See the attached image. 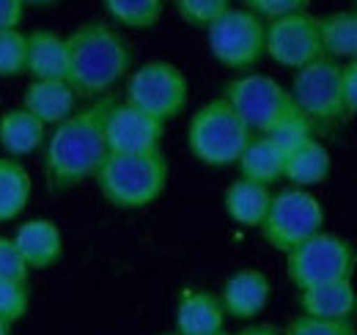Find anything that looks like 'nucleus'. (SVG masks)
Instances as JSON below:
<instances>
[{
  "label": "nucleus",
  "instance_id": "obj_3",
  "mask_svg": "<svg viewBox=\"0 0 357 335\" xmlns=\"http://www.w3.org/2000/svg\"><path fill=\"white\" fill-rule=\"evenodd\" d=\"M96 187L116 209H143L168 184V157L162 149L146 154H107L96 170Z\"/></svg>",
  "mask_w": 357,
  "mask_h": 335
},
{
  "label": "nucleus",
  "instance_id": "obj_38",
  "mask_svg": "<svg viewBox=\"0 0 357 335\" xmlns=\"http://www.w3.org/2000/svg\"><path fill=\"white\" fill-rule=\"evenodd\" d=\"M218 335H231V333H225V330H223V333H218Z\"/></svg>",
  "mask_w": 357,
  "mask_h": 335
},
{
  "label": "nucleus",
  "instance_id": "obj_1",
  "mask_svg": "<svg viewBox=\"0 0 357 335\" xmlns=\"http://www.w3.org/2000/svg\"><path fill=\"white\" fill-rule=\"evenodd\" d=\"M113 102V96H102L89 107L75 110L52 129L45 146V173L52 190H72L96 176L99 165L110 154L105 140V119Z\"/></svg>",
  "mask_w": 357,
  "mask_h": 335
},
{
  "label": "nucleus",
  "instance_id": "obj_37",
  "mask_svg": "<svg viewBox=\"0 0 357 335\" xmlns=\"http://www.w3.org/2000/svg\"><path fill=\"white\" fill-rule=\"evenodd\" d=\"M0 335H11V325L3 322V319H0Z\"/></svg>",
  "mask_w": 357,
  "mask_h": 335
},
{
  "label": "nucleus",
  "instance_id": "obj_20",
  "mask_svg": "<svg viewBox=\"0 0 357 335\" xmlns=\"http://www.w3.org/2000/svg\"><path fill=\"white\" fill-rule=\"evenodd\" d=\"M330 170H333V157H330L327 146L313 137L305 146H300L297 151L286 154L283 179L291 181V187L308 190V187H316V184L327 181Z\"/></svg>",
  "mask_w": 357,
  "mask_h": 335
},
{
  "label": "nucleus",
  "instance_id": "obj_22",
  "mask_svg": "<svg viewBox=\"0 0 357 335\" xmlns=\"http://www.w3.org/2000/svg\"><path fill=\"white\" fill-rule=\"evenodd\" d=\"M283 163H286L283 151H278L264 135H253L242 157L236 160V168L242 179L269 187L272 181L283 179Z\"/></svg>",
  "mask_w": 357,
  "mask_h": 335
},
{
  "label": "nucleus",
  "instance_id": "obj_13",
  "mask_svg": "<svg viewBox=\"0 0 357 335\" xmlns=\"http://www.w3.org/2000/svg\"><path fill=\"white\" fill-rule=\"evenodd\" d=\"M272 294V283L261 269H239L234 272L223 283L220 292V305H223L225 316L239 319V322H250L256 319L269 302Z\"/></svg>",
  "mask_w": 357,
  "mask_h": 335
},
{
  "label": "nucleus",
  "instance_id": "obj_12",
  "mask_svg": "<svg viewBox=\"0 0 357 335\" xmlns=\"http://www.w3.org/2000/svg\"><path fill=\"white\" fill-rule=\"evenodd\" d=\"M165 124L130 102H113L105 119V140L110 154H146L157 151Z\"/></svg>",
  "mask_w": 357,
  "mask_h": 335
},
{
  "label": "nucleus",
  "instance_id": "obj_14",
  "mask_svg": "<svg viewBox=\"0 0 357 335\" xmlns=\"http://www.w3.org/2000/svg\"><path fill=\"white\" fill-rule=\"evenodd\" d=\"M303 316L327 319V322H352L357 313V289L352 278L327 281L300 292Z\"/></svg>",
  "mask_w": 357,
  "mask_h": 335
},
{
  "label": "nucleus",
  "instance_id": "obj_29",
  "mask_svg": "<svg viewBox=\"0 0 357 335\" xmlns=\"http://www.w3.org/2000/svg\"><path fill=\"white\" fill-rule=\"evenodd\" d=\"M31 308V294L28 283L20 281H0V319L8 325H17L20 319H25Z\"/></svg>",
  "mask_w": 357,
  "mask_h": 335
},
{
  "label": "nucleus",
  "instance_id": "obj_27",
  "mask_svg": "<svg viewBox=\"0 0 357 335\" xmlns=\"http://www.w3.org/2000/svg\"><path fill=\"white\" fill-rule=\"evenodd\" d=\"M28 39L20 28L0 31V77H17L25 72Z\"/></svg>",
  "mask_w": 357,
  "mask_h": 335
},
{
  "label": "nucleus",
  "instance_id": "obj_32",
  "mask_svg": "<svg viewBox=\"0 0 357 335\" xmlns=\"http://www.w3.org/2000/svg\"><path fill=\"white\" fill-rule=\"evenodd\" d=\"M308 3L311 0H245L248 11H253L259 20H269V22L289 17V14L308 11Z\"/></svg>",
  "mask_w": 357,
  "mask_h": 335
},
{
  "label": "nucleus",
  "instance_id": "obj_34",
  "mask_svg": "<svg viewBox=\"0 0 357 335\" xmlns=\"http://www.w3.org/2000/svg\"><path fill=\"white\" fill-rule=\"evenodd\" d=\"M22 14H25V3L22 0H0V31L20 28Z\"/></svg>",
  "mask_w": 357,
  "mask_h": 335
},
{
  "label": "nucleus",
  "instance_id": "obj_35",
  "mask_svg": "<svg viewBox=\"0 0 357 335\" xmlns=\"http://www.w3.org/2000/svg\"><path fill=\"white\" fill-rule=\"evenodd\" d=\"M236 335H283V330H278L272 325H250V327L239 330Z\"/></svg>",
  "mask_w": 357,
  "mask_h": 335
},
{
  "label": "nucleus",
  "instance_id": "obj_24",
  "mask_svg": "<svg viewBox=\"0 0 357 335\" xmlns=\"http://www.w3.org/2000/svg\"><path fill=\"white\" fill-rule=\"evenodd\" d=\"M31 173L14 157H0V223L20 217L31 201Z\"/></svg>",
  "mask_w": 357,
  "mask_h": 335
},
{
  "label": "nucleus",
  "instance_id": "obj_17",
  "mask_svg": "<svg viewBox=\"0 0 357 335\" xmlns=\"http://www.w3.org/2000/svg\"><path fill=\"white\" fill-rule=\"evenodd\" d=\"M22 107L45 126H58L77 110V94L69 80H33L25 88Z\"/></svg>",
  "mask_w": 357,
  "mask_h": 335
},
{
  "label": "nucleus",
  "instance_id": "obj_10",
  "mask_svg": "<svg viewBox=\"0 0 357 335\" xmlns=\"http://www.w3.org/2000/svg\"><path fill=\"white\" fill-rule=\"evenodd\" d=\"M267 22L248 8H228L218 22L206 28V44L218 64L225 69H253L264 58Z\"/></svg>",
  "mask_w": 357,
  "mask_h": 335
},
{
  "label": "nucleus",
  "instance_id": "obj_8",
  "mask_svg": "<svg viewBox=\"0 0 357 335\" xmlns=\"http://www.w3.org/2000/svg\"><path fill=\"white\" fill-rule=\"evenodd\" d=\"M187 99H190V83L176 64L149 61L130 72L124 102L160 119L162 124L184 113Z\"/></svg>",
  "mask_w": 357,
  "mask_h": 335
},
{
  "label": "nucleus",
  "instance_id": "obj_31",
  "mask_svg": "<svg viewBox=\"0 0 357 335\" xmlns=\"http://www.w3.org/2000/svg\"><path fill=\"white\" fill-rule=\"evenodd\" d=\"M28 264L25 258L20 255L17 245L11 237H0V281H20V283H28Z\"/></svg>",
  "mask_w": 357,
  "mask_h": 335
},
{
  "label": "nucleus",
  "instance_id": "obj_36",
  "mask_svg": "<svg viewBox=\"0 0 357 335\" xmlns=\"http://www.w3.org/2000/svg\"><path fill=\"white\" fill-rule=\"evenodd\" d=\"M25 6H50V3H58V0H22Z\"/></svg>",
  "mask_w": 357,
  "mask_h": 335
},
{
  "label": "nucleus",
  "instance_id": "obj_28",
  "mask_svg": "<svg viewBox=\"0 0 357 335\" xmlns=\"http://www.w3.org/2000/svg\"><path fill=\"white\" fill-rule=\"evenodd\" d=\"M228 0H176L178 17L192 28H209L228 11Z\"/></svg>",
  "mask_w": 357,
  "mask_h": 335
},
{
  "label": "nucleus",
  "instance_id": "obj_15",
  "mask_svg": "<svg viewBox=\"0 0 357 335\" xmlns=\"http://www.w3.org/2000/svg\"><path fill=\"white\" fill-rule=\"evenodd\" d=\"M11 239H14L20 255L25 258L28 269H50L63 255L61 228L52 220H47V217L25 220L22 225H17V231H14Z\"/></svg>",
  "mask_w": 357,
  "mask_h": 335
},
{
  "label": "nucleus",
  "instance_id": "obj_5",
  "mask_svg": "<svg viewBox=\"0 0 357 335\" xmlns=\"http://www.w3.org/2000/svg\"><path fill=\"white\" fill-rule=\"evenodd\" d=\"M357 269V248L330 231H319L286 253V275L303 292L327 281L352 278Z\"/></svg>",
  "mask_w": 357,
  "mask_h": 335
},
{
  "label": "nucleus",
  "instance_id": "obj_16",
  "mask_svg": "<svg viewBox=\"0 0 357 335\" xmlns=\"http://www.w3.org/2000/svg\"><path fill=\"white\" fill-rule=\"evenodd\" d=\"M225 311L220 297L206 289H181L176 302L178 335H218L223 333Z\"/></svg>",
  "mask_w": 357,
  "mask_h": 335
},
{
  "label": "nucleus",
  "instance_id": "obj_6",
  "mask_svg": "<svg viewBox=\"0 0 357 335\" xmlns=\"http://www.w3.org/2000/svg\"><path fill=\"white\" fill-rule=\"evenodd\" d=\"M269 248L289 253L313 234L324 231V207L311 190L289 187L272 195L264 223L259 225Z\"/></svg>",
  "mask_w": 357,
  "mask_h": 335
},
{
  "label": "nucleus",
  "instance_id": "obj_19",
  "mask_svg": "<svg viewBox=\"0 0 357 335\" xmlns=\"http://www.w3.org/2000/svg\"><path fill=\"white\" fill-rule=\"evenodd\" d=\"M45 140L47 126L25 107H14L0 116V146H3L6 157L17 160L25 154H33Z\"/></svg>",
  "mask_w": 357,
  "mask_h": 335
},
{
  "label": "nucleus",
  "instance_id": "obj_11",
  "mask_svg": "<svg viewBox=\"0 0 357 335\" xmlns=\"http://www.w3.org/2000/svg\"><path fill=\"white\" fill-rule=\"evenodd\" d=\"M264 55H269L278 66H286L294 72L319 61L324 55L321 39H319V17L300 11V14H289L267 22Z\"/></svg>",
  "mask_w": 357,
  "mask_h": 335
},
{
  "label": "nucleus",
  "instance_id": "obj_39",
  "mask_svg": "<svg viewBox=\"0 0 357 335\" xmlns=\"http://www.w3.org/2000/svg\"><path fill=\"white\" fill-rule=\"evenodd\" d=\"M355 14H357V0H355Z\"/></svg>",
  "mask_w": 357,
  "mask_h": 335
},
{
  "label": "nucleus",
  "instance_id": "obj_7",
  "mask_svg": "<svg viewBox=\"0 0 357 335\" xmlns=\"http://www.w3.org/2000/svg\"><path fill=\"white\" fill-rule=\"evenodd\" d=\"M223 99L253 135H267L283 116H289L297 107L291 91L261 72H248L225 83Z\"/></svg>",
  "mask_w": 357,
  "mask_h": 335
},
{
  "label": "nucleus",
  "instance_id": "obj_2",
  "mask_svg": "<svg viewBox=\"0 0 357 335\" xmlns=\"http://www.w3.org/2000/svg\"><path fill=\"white\" fill-rule=\"evenodd\" d=\"M69 85L77 99H102L121 77L132 72V47L107 22L91 20L69 36Z\"/></svg>",
  "mask_w": 357,
  "mask_h": 335
},
{
  "label": "nucleus",
  "instance_id": "obj_9",
  "mask_svg": "<svg viewBox=\"0 0 357 335\" xmlns=\"http://www.w3.org/2000/svg\"><path fill=\"white\" fill-rule=\"evenodd\" d=\"M289 91L297 110L308 116L313 126H333L349 116L344 105L341 64H335L333 58L321 55L319 61L297 69Z\"/></svg>",
  "mask_w": 357,
  "mask_h": 335
},
{
  "label": "nucleus",
  "instance_id": "obj_30",
  "mask_svg": "<svg viewBox=\"0 0 357 335\" xmlns=\"http://www.w3.org/2000/svg\"><path fill=\"white\" fill-rule=\"evenodd\" d=\"M283 335H357L355 322H327L313 316H297L289 322Z\"/></svg>",
  "mask_w": 357,
  "mask_h": 335
},
{
  "label": "nucleus",
  "instance_id": "obj_23",
  "mask_svg": "<svg viewBox=\"0 0 357 335\" xmlns=\"http://www.w3.org/2000/svg\"><path fill=\"white\" fill-rule=\"evenodd\" d=\"M319 39L324 58L333 61H357V14L338 11L319 17Z\"/></svg>",
  "mask_w": 357,
  "mask_h": 335
},
{
  "label": "nucleus",
  "instance_id": "obj_33",
  "mask_svg": "<svg viewBox=\"0 0 357 335\" xmlns=\"http://www.w3.org/2000/svg\"><path fill=\"white\" fill-rule=\"evenodd\" d=\"M341 85H344V105L347 113H357V61H349L341 66Z\"/></svg>",
  "mask_w": 357,
  "mask_h": 335
},
{
  "label": "nucleus",
  "instance_id": "obj_25",
  "mask_svg": "<svg viewBox=\"0 0 357 335\" xmlns=\"http://www.w3.org/2000/svg\"><path fill=\"white\" fill-rule=\"evenodd\" d=\"M107 14L132 31H149L162 20V0H102Z\"/></svg>",
  "mask_w": 357,
  "mask_h": 335
},
{
  "label": "nucleus",
  "instance_id": "obj_18",
  "mask_svg": "<svg viewBox=\"0 0 357 335\" xmlns=\"http://www.w3.org/2000/svg\"><path fill=\"white\" fill-rule=\"evenodd\" d=\"M25 39H28L25 72H31L33 80H69L66 36H58L52 31H33L25 34Z\"/></svg>",
  "mask_w": 357,
  "mask_h": 335
},
{
  "label": "nucleus",
  "instance_id": "obj_26",
  "mask_svg": "<svg viewBox=\"0 0 357 335\" xmlns=\"http://www.w3.org/2000/svg\"><path fill=\"white\" fill-rule=\"evenodd\" d=\"M313 132H316V126L311 124V119L303 116V113L294 107L289 116H283L278 124L272 126L264 137H267L278 151H283V157H286V154L297 151L300 146H305L308 140H313Z\"/></svg>",
  "mask_w": 357,
  "mask_h": 335
},
{
  "label": "nucleus",
  "instance_id": "obj_21",
  "mask_svg": "<svg viewBox=\"0 0 357 335\" xmlns=\"http://www.w3.org/2000/svg\"><path fill=\"white\" fill-rule=\"evenodd\" d=\"M269 201H272V193L264 184H256V181H248V179H236L228 184L225 190V211L234 223L239 225H248V228H259L267 217Z\"/></svg>",
  "mask_w": 357,
  "mask_h": 335
},
{
  "label": "nucleus",
  "instance_id": "obj_40",
  "mask_svg": "<svg viewBox=\"0 0 357 335\" xmlns=\"http://www.w3.org/2000/svg\"><path fill=\"white\" fill-rule=\"evenodd\" d=\"M165 335H178V333H165Z\"/></svg>",
  "mask_w": 357,
  "mask_h": 335
},
{
  "label": "nucleus",
  "instance_id": "obj_4",
  "mask_svg": "<svg viewBox=\"0 0 357 335\" xmlns=\"http://www.w3.org/2000/svg\"><path fill=\"white\" fill-rule=\"evenodd\" d=\"M253 132L234 113L223 96L206 102L195 110L187 126V146L198 163L209 168L236 165Z\"/></svg>",
  "mask_w": 357,
  "mask_h": 335
}]
</instances>
